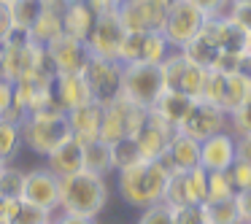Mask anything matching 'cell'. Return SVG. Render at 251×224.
<instances>
[{
	"label": "cell",
	"mask_w": 251,
	"mask_h": 224,
	"mask_svg": "<svg viewBox=\"0 0 251 224\" xmlns=\"http://www.w3.org/2000/svg\"><path fill=\"white\" fill-rule=\"evenodd\" d=\"M205 14L189 3V0H173L168 8H165V22H162V35L168 38V44L173 49L186 46L205 25Z\"/></svg>",
	"instance_id": "6"
},
{
	"label": "cell",
	"mask_w": 251,
	"mask_h": 224,
	"mask_svg": "<svg viewBox=\"0 0 251 224\" xmlns=\"http://www.w3.org/2000/svg\"><path fill=\"white\" fill-rule=\"evenodd\" d=\"M162 165L170 170V173H178V170H195L200 168V141L184 135V132L176 130L173 138H170L168 149H165Z\"/></svg>",
	"instance_id": "18"
},
{
	"label": "cell",
	"mask_w": 251,
	"mask_h": 224,
	"mask_svg": "<svg viewBox=\"0 0 251 224\" xmlns=\"http://www.w3.org/2000/svg\"><path fill=\"white\" fill-rule=\"evenodd\" d=\"M192 105H195V100H192V98L165 89V92L159 95V100H157V103H154L149 111H151V114H157L162 122H168L173 130H178V127L184 124V119L189 116Z\"/></svg>",
	"instance_id": "24"
},
{
	"label": "cell",
	"mask_w": 251,
	"mask_h": 224,
	"mask_svg": "<svg viewBox=\"0 0 251 224\" xmlns=\"http://www.w3.org/2000/svg\"><path fill=\"white\" fill-rule=\"evenodd\" d=\"M89 57H92L89 54V46L84 41L68 38V35L51 41L46 46V60H49V68L57 76H62V73H81L87 68Z\"/></svg>",
	"instance_id": "13"
},
{
	"label": "cell",
	"mask_w": 251,
	"mask_h": 224,
	"mask_svg": "<svg viewBox=\"0 0 251 224\" xmlns=\"http://www.w3.org/2000/svg\"><path fill=\"white\" fill-rule=\"evenodd\" d=\"M25 202L35 208H44V211L54 213L60 211V178L51 173L49 168H35L27 173L25 178Z\"/></svg>",
	"instance_id": "14"
},
{
	"label": "cell",
	"mask_w": 251,
	"mask_h": 224,
	"mask_svg": "<svg viewBox=\"0 0 251 224\" xmlns=\"http://www.w3.org/2000/svg\"><path fill=\"white\" fill-rule=\"evenodd\" d=\"M149 111L141 105L130 103L125 98H116L114 103L103 105V124H100V141L114 143L122 138H132L138 132V127L143 124Z\"/></svg>",
	"instance_id": "7"
},
{
	"label": "cell",
	"mask_w": 251,
	"mask_h": 224,
	"mask_svg": "<svg viewBox=\"0 0 251 224\" xmlns=\"http://www.w3.org/2000/svg\"><path fill=\"white\" fill-rule=\"evenodd\" d=\"M173 224H211L208 211H205V202H200V205L173 208Z\"/></svg>",
	"instance_id": "36"
},
{
	"label": "cell",
	"mask_w": 251,
	"mask_h": 224,
	"mask_svg": "<svg viewBox=\"0 0 251 224\" xmlns=\"http://www.w3.org/2000/svg\"><path fill=\"white\" fill-rule=\"evenodd\" d=\"M232 224H251V222H249V219H240V216H238V219H235Z\"/></svg>",
	"instance_id": "49"
},
{
	"label": "cell",
	"mask_w": 251,
	"mask_h": 224,
	"mask_svg": "<svg viewBox=\"0 0 251 224\" xmlns=\"http://www.w3.org/2000/svg\"><path fill=\"white\" fill-rule=\"evenodd\" d=\"M170 170L162 165V159H141L132 168L119 170L116 184H119V195L127 205L132 208H151L165 200V189H168Z\"/></svg>",
	"instance_id": "1"
},
{
	"label": "cell",
	"mask_w": 251,
	"mask_h": 224,
	"mask_svg": "<svg viewBox=\"0 0 251 224\" xmlns=\"http://www.w3.org/2000/svg\"><path fill=\"white\" fill-rule=\"evenodd\" d=\"M0 3H8V0H0Z\"/></svg>",
	"instance_id": "54"
},
{
	"label": "cell",
	"mask_w": 251,
	"mask_h": 224,
	"mask_svg": "<svg viewBox=\"0 0 251 224\" xmlns=\"http://www.w3.org/2000/svg\"><path fill=\"white\" fill-rule=\"evenodd\" d=\"M14 105V84L0 78V116H6V111Z\"/></svg>",
	"instance_id": "42"
},
{
	"label": "cell",
	"mask_w": 251,
	"mask_h": 224,
	"mask_svg": "<svg viewBox=\"0 0 251 224\" xmlns=\"http://www.w3.org/2000/svg\"><path fill=\"white\" fill-rule=\"evenodd\" d=\"M51 222H54V213L44 211V208H35L22 200V205L17 211V219L11 224H51Z\"/></svg>",
	"instance_id": "35"
},
{
	"label": "cell",
	"mask_w": 251,
	"mask_h": 224,
	"mask_svg": "<svg viewBox=\"0 0 251 224\" xmlns=\"http://www.w3.org/2000/svg\"><path fill=\"white\" fill-rule=\"evenodd\" d=\"M25 178H27L25 170H19V168L6 162V168L0 170V197H17V200H22Z\"/></svg>",
	"instance_id": "32"
},
{
	"label": "cell",
	"mask_w": 251,
	"mask_h": 224,
	"mask_svg": "<svg viewBox=\"0 0 251 224\" xmlns=\"http://www.w3.org/2000/svg\"><path fill=\"white\" fill-rule=\"evenodd\" d=\"M154 3H159V6H170L173 0H154Z\"/></svg>",
	"instance_id": "50"
},
{
	"label": "cell",
	"mask_w": 251,
	"mask_h": 224,
	"mask_svg": "<svg viewBox=\"0 0 251 224\" xmlns=\"http://www.w3.org/2000/svg\"><path fill=\"white\" fill-rule=\"evenodd\" d=\"M68 124H71V135L81 143L100 141V124H103V105L100 103H87L81 108L68 111Z\"/></svg>",
	"instance_id": "20"
},
{
	"label": "cell",
	"mask_w": 251,
	"mask_h": 224,
	"mask_svg": "<svg viewBox=\"0 0 251 224\" xmlns=\"http://www.w3.org/2000/svg\"><path fill=\"white\" fill-rule=\"evenodd\" d=\"M232 3H251V0H232Z\"/></svg>",
	"instance_id": "52"
},
{
	"label": "cell",
	"mask_w": 251,
	"mask_h": 224,
	"mask_svg": "<svg viewBox=\"0 0 251 224\" xmlns=\"http://www.w3.org/2000/svg\"><path fill=\"white\" fill-rule=\"evenodd\" d=\"M229 130V114L216 103H208V100H195L189 116L184 119V124L178 127V132L195 138V141H205V138L216 135V132Z\"/></svg>",
	"instance_id": "12"
},
{
	"label": "cell",
	"mask_w": 251,
	"mask_h": 224,
	"mask_svg": "<svg viewBox=\"0 0 251 224\" xmlns=\"http://www.w3.org/2000/svg\"><path fill=\"white\" fill-rule=\"evenodd\" d=\"M84 170L98 173V175L111 173V170H114V162H111V143H105V141L84 143Z\"/></svg>",
	"instance_id": "28"
},
{
	"label": "cell",
	"mask_w": 251,
	"mask_h": 224,
	"mask_svg": "<svg viewBox=\"0 0 251 224\" xmlns=\"http://www.w3.org/2000/svg\"><path fill=\"white\" fill-rule=\"evenodd\" d=\"M235 205H238V216L251 222V189L238 192V195H235Z\"/></svg>",
	"instance_id": "43"
},
{
	"label": "cell",
	"mask_w": 251,
	"mask_h": 224,
	"mask_svg": "<svg viewBox=\"0 0 251 224\" xmlns=\"http://www.w3.org/2000/svg\"><path fill=\"white\" fill-rule=\"evenodd\" d=\"M46 3H49V6H65V3H71V0H46Z\"/></svg>",
	"instance_id": "48"
},
{
	"label": "cell",
	"mask_w": 251,
	"mask_h": 224,
	"mask_svg": "<svg viewBox=\"0 0 251 224\" xmlns=\"http://www.w3.org/2000/svg\"><path fill=\"white\" fill-rule=\"evenodd\" d=\"M46 168L57 178H65V175H73L78 170H84V143L76 141L73 135L68 141H62L54 151L46 154Z\"/></svg>",
	"instance_id": "21"
},
{
	"label": "cell",
	"mask_w": 251,
	"mask_h": 224,
	"mask_svg": "<svg viewBox=\"0 0 251 224\" xmlns=\"http://www.w3.org/2000/svg\"><path fill=\"white\" fill-rule=\"evenodd\" d=\"M108 202V184L105 175L78 170L73 175L60 178V211L81 213V216H100Z\"/></svg>",
	"instance_id": "2"
},
{
	"label": "cell",
	"mask_w": 251,
	"mask_h": 224,
	"mask_svg": "<svg viewBox=\"0 0 251 224\" xmlns=\"http://www.w3.org/2000/svg\"><path fill=\"white\" fill-rule=\"evenodd\" d=\"M165 8L154 0H125L116 11L130 33H149V30H162Z\"/></svg>",
	"instance_id": "15"
},
{
	"label": "cell",
	"mask_w": 251,
	"mask_h": 224,
	"mask_svg": "<svg viewBox=\"0 0 251 224\" xmlns=\"http://www.w3.org/2000/svg\"><path fill=\"white\" fill-rule=\"evenodd\" d=\"M227 17L232 19L235 25H240L246 33H251V3H232Z\"/></svg>",
	"instance_id": "40"
},
{
	"label": "cell",
	"mask_w": 251,
	"mask_h": 224,
	"mask_svg": "<svg viewBox=\"0 0 251 224\" xmlns=\"http://www.w3.org/2000/svg\"><path fill=\"white\" fill-rule=\"evenodd\" d=\"M84 81L89 87L95 103L108 105L116 98H122V62L105 60V57H89L87 68L81 71Z\"/></svg>",
	"instance_id": "8"
},
{
	"label": "cell",
	"mask_w": 251,
	"mask_h": 224,
	"mask_svg": "<svg viewBox=\"0 0 251 224\" xmlns=\"http://www.w3.org/2000/svg\"><path fill=\"white\" fill-rule=\"evenodd\" d=\"M238 159L251 165V135L246 138H238Z\"/></svg>",
	"instance_id": "47"
},
{
	"label": "cell",
	"mask_w": 251,
	"mask_h": 224,
	"mask_svg": "<svg viewBox=\"0 0 251 224\" xmlns=\"http://www.w3.org/2000/svg\"><path fill=\"white\" fill-rule=\"evenodd\" d=\"M62 35H65V30H62V8L46 3L44 14H41V17L35 19V25L30 27V38H33L38 46L46 49L51 41L62 38Z\"/></svg>",
	"instance_id": "25"
},
{
	"label": "cell",
	"mask_w": 251,
	"mask_h": 224,
	"mask_svg": "<svg viewBox=\"0 0 251 224\" xmlns=\"http://www.w3.org/2000/svg\"><path fill=\"white\" fill-rule=\"evenodd\" d=\"M8 14H11V25L19 30H27L35 25V19L44 14L46 0H8Z\"/></svg>",
	"instance_id": "27"
},
{
	"label": "cell",
	"mask_w": 251,
	"mask_h": 224,
	"mask_svg": "<svg viewBox=\"0 0 251 224\" xmlns=\"http://www.w3.org/2000/svg\"><path fill=\"white\" fill-rule=\"evenodd\" d=\"M51 95H54L57 105H60L65 114L73 108H81V105L92 103V95H89V87H87L81 73H62V76H54Z\"/></svg>",
	"instance_id": "19"
},
{
	"label": "cell",
	"mask_w": 251,
	"mask_h": 224,
	"mask_svg": "<svg viewBox=\"0 0 251 224\" xmlns=\"http://www.w3.org/2000/svg\"><path fill=\"white\" fill-rule=\"evenodd\" d=\"M189 3H195L205 17H227L232 8V0H189Z\"/></svg>",
	"instance_id": "39"
},
{
	"label": "cell",
	"mask_w": 251,
	"mask_h": 224,
	"mask_svg": "<svg viewBox=\"0 0 251 224\" xmlns=\"http://www.w3.org/2000/svg\"><path fill=\"white\" fill-rule=\"evenodd\" d=\"M205 211L211 224H232L238 219V205H235V197L232 200H222V202H205Z\"/></svg>",
	"instance_id": "33"
},
{
	"label": "cell",
	"mask_w": 251,
	"mask_h": 224,
	"mask_svg": "<svg viewBox=\"0 0 251 224\" xmlns=\"http://www.w3.org/2000/svg\"><path fill=\"white\" fill-rule=\"evenodd\" d=\"M173 51L162 30H149V33H130L127 30L125 41L119 49V62L130 65V62H151V65H162V60Z\"/></svg>",
	"instance_id": "9"
},
{
	"label": "cell",
	"mask_w": 251,
	"mask_h": 224,
	"mask_svg": "<svg viewBox=\"0 0 251 224\" xmlns=\"http://www.w3.org/2000/svg\"><path fill=\"white\" fill-rule=\"evenodd\" d=\"M238 159V138L229 130L216 132L200 143V168L205 170H229Z\"/></svg>",
	"instance_id": "16"
},
{
	"label": "cell",
	"mask_w": 251,
	"mask_h": 224,
	"mask_svg": "<svg viewBox=\"0 0 251 224\" xmlns=\"http://www.w3.org/2000/svg\"><path fill=\"white\" fill-rule=\"evenodd\" d=\"M181 51H184L192 62H197L200 68H205V71H211V68L216 65V60L222 57V49H219V41H216V35H213L208 19H205V25H202L200 33H197L186 46H181Z\"/></svg>",
	"instance_id": "23"
},
{
	"label": "cell",
	"mask_w": 251,
	"mask_h": 224,
	"mask_svg": "<svg viewBox=\"0 0 251 224\" xmlns=\"http://www.w3.org/2000/svg\"><path fill=\"white\" fill-rule=\"evenodd\" d=\"M238 195L232 186L227 170H208V197L205 202H222V200H232Z\"/></svg>",
	"instance_id": "30"
},
{
	"label": "cell",
	"mask_w": 251,
	"mask_h": 224,
	"mask_svg": "<svg viewBox=\"0 0 251 224\" xmlns=\"http://www.w3.org/2000/svg\"><path fill=\"white\" fill-rule=\"evenodd\" d=\"M19 130H22V143L30 151L41 154V157H46L62 141L71 138L68 114L60 105H49V108H41L35 114H27L19 124Z\"/></svg>",
	"instance_id": "3"
},
{
	"label": "cell",
	"mask_w": 251,
	"mask_h": 224,
	"mask_svg": "<svg viewBox=\"0 0 251 224\" xmlns=\"http://www.w3.org/2000/svg\"><path fill=\"white\" fill-rule=\"evenodd\" d=\"M229 132H232L235 138L251 135V98L229 114Z\"/></svg>",
	"instance_id": "34"
},
{
	"label": "cell",
	"mask_w": 251,
	"mask_h": 224,
	"mask_svg": "<svg viewBox=\"0 0 251 224\" xmlns=\"http://www.w3.org/2000/svg\"><path fill=\"white\" fill-rule=\"evenodd\" d=\"M3 168H6V162H0V170H3Z\"/></svg>",
	"instance_id": "53"
},
{
	"label": "cell",
	"mask_w": 251,
	"mask_h": 224,
	"mask_svg": "<svg viewBox=\"0 0 251 224\" xmlns=\"http://www.w3.org/2000/svg\"><path fill=\"white\" fill-rule=\"evenodd\" d=\"M141 159H143V154H141V149H138L135 138H122V141L111 143V162H114L116 173L125 170V168H132V165L141 162Z\"/></svg>",
	"instance_id": "29"
},
{
	"label": "cell",
	"mask_w": 251,
	"mask_h": 224,
	"mask_svg": "<svg viewBox=\"0 0 251 224\" xmlns=\"http://www.w3.org/2000/svg\"><path fill=\"white\" fill-rule=\"evenodd\" d=\"M246 51L251 54V33H249V41H246Z\"/></svg>",
	"instance_id": "51"
},
{
	"label": "cell",
	"mask_w": 251,
	"mask_h": 224,
	"mask_svg": "<svg viewBox=\"0 0 251 224\" xmlns=\"http://www.w3.org/2000/svg\"><path fill=\"white\" fill-rule=\"evenodd\" d=\"M208 197V170H178L170 173L168 189H165V205L170 208H184V205H200Z\"/></svg>",
	"instance_id": "10"
},
{
	"label": "cell",
	"mask_w": 251,
	"mask_h": 224,
	"mask_svg": "<svg viewBox=\"0 0 251 224\" xmlns=\"http://www.w3.org/2000/svg\"><path fill=\"white\" fill-rule=\"evenodd\" d=\"M138 224H173V208L165 205V202H157L151 208H143Z\"/></svg>",
	"instance_id": "37"
},
{
	"label": "cell",
	"mask_w": 251,
	"mask_h": 224,
	"mask_svg": "<svg viewBox=\"0 0 251 224\" xmlns=\"http://www.w3.org/2000/svg\"><path fill=\"white\" fill-rule=\"evenodd\" d=\"M173 132L176 130L168 124V122H162L157 114L149 111L146 119H143V124L138 127V132L132 138H135V143H138V149H141L143 159H159L165 154V149H168Z\"/></svg>",
	"instance_id": "17"
},
{
	"label": "cell",
	"mask_w": 251,
	"mask_h": 224,
	"mask_svg": "<svg viewBox=\"0 0 251 224\" xmlns=\"http://www.w3.org/2000/svg\"><path fill=\"white\" fill-rule=\"evenodd\" d=\"M227 173H229V178H232L235 192L251 189V165H249V162H243V159H235L232 168H229Z\"/></svg>",
	"instance_id": "38"
},
{
	"label": "cell",
	"mask_w": 251,
	"mask_h": 224,
	"mask_svg": "<svg viewBox=\"0 0 251 224\" xmlns=\"http://www.w3.org/2000/svg\"><path fill=\"white\" fill-rule=\"evenodd\" d=\"M205 68L192 62L181 49H173L162 60V76H165V89L170 92L186 95L192 100L202 98V84H205Z\"/></svg>",
	"instance_id": "5"
},
{
	"label": "cell",
	"mask_w": 251,
	"mask_h": 224,
	"mask_svg": "<svg viewBox=\"0 0 251 224\" xmlns=\"http://www.w3.org/2000/svg\"><path fill=\"white\" fill-rule=\"evenodd\" d=\"M251 98V78L240 76V73H227V81H224V95H222V108L227 114H232L238 105H243Z\"/></svg>",
	"instance_id": "26"
},
{
	"label": "cell",
	"mask_w": 251,
	"mask_h": 224,
	"mask_svg": "<svg viewBox=\"0 0 251 224\" xmlns=\"http://www.w3.org/2000/svg\"><path fill=\"white\" fill-rule=\"evenodd\" d=\"M14 30L11 25V14H8V6L6 3H0V41H6V35Z\"/></svg>",
	"instance_id": "46"
},
{
	"label": "cell",
	"mask_w": 251,
	"mask_h": 224,
	"mask_svg": "<svg viewBox=\"0 0 251 224\" xmlns=\"http://www.w3.org/2000/svg\"><path fill=\"white\" fill-rule=\"evenodd\" d=\"M127 35V27L122 22L119 11H103L95 17L92 33L87 38L89 54L92 57H105V60H119L122 41Z\"/></svg>",
	"instance_id": "11"
},
{
	"label": "cell",
	"mask_w": 251,
	"mask_h": 224,
	"mask_svg": "<svg viewBox=\"0 0 251 224\" xmlns=\"http://www.w3.org/2000/svg\"><path fill=\"white\" fill-rule=\"evenodd\" d=\"M51 224H54V222H51Z\"/></svg>",
	"instance_id": "55"
},
{
	"label": "cell",
	"mask_w": 251,
	"mask_h": 224,
	"mask_svg": "<svg viewBox=\"0 0 251 224\" xmlns=\"http://www.w3.org/2000/svg\"><path fill=\"white\" fill-rule=\"evenodd\" d=\"M19 205H22V200H17V197H0V224H11L17 219Z\"/></svg>",
	"instance_id": "41"
},
{
	"label": "cell",
	"mask_w": 251,
	"mask_h": 224,
	"mask_svg": "<svg viewBox=\"0 0 251 224\" xmlns=\"http://www.w3.org/2000/svg\"><path fill=\"white\" fill-rule=\"evenodd\" d=\"M98 14L89 8L87 0H71L62 6V30H65L68 38H76L87 44L89 33H92V25Z\"/></svg>",
	"instance_id": "22"
},
{
	"label": "cell",
	"mask_w": 251,
	"mask_h": 224,
	"mask_svg": "<svg viewBox=\"0 0 251 224\" xmlns=\"http://www.w3.org/2000/svg\"><path fill=\"white\" fill-rule=\"evenodd\" d=\"M87 3L95 14H103V11H116L125 0H87Z\"/></svg>",
	"instance_id": "44"
},
{
	"label": "cell",
	"mask_w": 251,
	"mask_h": 224,
	"mask_svg": "<svg viewBox=\"0 0 251 224\" xmlns=\"http://www.w3.org/2000/svg\"><path fill=\"white\" fill-rule=\"evenodd\" d=\"M165 92V76L162 65L151 62H130L122 65V98L141 108H151Z\"/></svg>",
	"instance_id": "4"
},
{
	"label": "cell",
	"mask_w": 251,
	"mask_h": 224,
	"mask_svg": "<svg viewBox=\"0 0 251 224\" xmlns=\"http://www.w3.org/2000/svg\"><path fill=\"white\" fill-rule=\"evenodd\" d=\"M54 224H95L92 216H81V213H60Z\"/></svg>",
	"instance_id": "45"
},
{
	"label": "cell",
	"mask_w": 251,
	"mask_h": 224,
	"mask_svg": "<svg viewBox=\"0 0 251 224\" xmlns=\"http://www.w3.org/2000/svg\"><path fill=\"white\" fill-rule=\"evenodd\" d=\"M22 146V130L19 124L0 116V162H8Z\"/></svg>",
	"instance_id": "31"
}]
</instances>
